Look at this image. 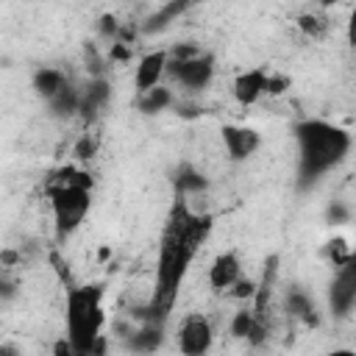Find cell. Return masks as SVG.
I'll list each match as a JSON object with an SVG mask.
<instances>
[{"label":"cell","instance_id":"ac0fdd59","mask_svg":"<svg viewBox=\"0 0 356 356\" xmlns=\"http://www.w3.org/2000/svg\"><path fill=\"white\" fill-rule=\"evenodd\" d=\"M256 292H259V284L250 281V278H239V281L231 286V295H234L236 300H253Z\"/></svg>","mask_w":356,"mask_h":356},{"label":"cell","instance_id":"9a60e30c","mask_svg":"<svg viewBox=\"0 0 356 356\" xmlns=\"http://www.w3.org/2000/svg\"><path fill=\"white\" fill-rule=\"evenodd\" d=\"M286 309H289V314L292 317H300L303 323H317V317H314V303L309 300V295H303V292H289V298H286Z\"/></svg>","mask_w":356,"mask_h":356},{"label":"cell","instance_id":"e0dca14e","mask_svg":"<svg viewBox=\"0 0 356 356\" xmlns=\"http://www.w3.org/2000/svg\"><path fill=\"white\" fill-rule=\"evenodd\" d=\"M298 28L306 33V36H312V39H317V36H323L325 33V19L320 17V14H300L298 17Z\"/></svg>","mask_w":356,"mask_h":356},{"label":"cell","instance_id":"2e32d148","mask_svg":"<svg viewBox=\"0 0 356 356\" xmlns=\"http://www.w3.org/2000/svg\"><path fill=\"white\" fill-rule=\"evenodd\" d=\"M159 339H161L159 328L156 325H147V328H142V331H136L131 337V348H136V350H153L159 345Z\"/></svg>","mask_w":356,"mask_h":356},{"label":"cell","instance_id":"5bb4252c","mask_svg":"<svg viewBox=\"0 0 356 356\" xmlns=\"http://www.w3.org/2000/svg\"><path fill=\"white\" fill-rule=\"evenodd\" d=\"M50 103V111L58 114V117H70L75 111H81V89H75L72 83H67L56 97L47 100Z\"/></svg>","mask_w":356,"mask_h":356},{"label":"cell","instance_id":"52a82bcc","mask_svg":"<svg viewBox=\"0 0 356 356\" xmlns=\"http://www.w3.org/2000/svg\"><path fill=\"white\" fill-rule=\"evenodd\" d=\"M220 136H222V145H225V153L231 161H245L261 145L259 131H253L248 125H222Z\"/></svg>","mask_w":356,"mask_h":356},{"label":"cell","instance_id":"7c38bea8","mask_svg":"<svg viewBox=\"0 0 356 356\" xmlns=\"http://www.w3.org/2000/svg\"><path fill=\"white\" fill-rule=\"evenodd\" d=\"M108 95H111V89H108V83L97 75L83 92H81V111L89 117V114H95L97 108H103L106 106V100H108Z\"/></svg>","mask_w":356,"mask_h":356},{"label":"cell","instance_id":"9c48e42d","mask_svg":"<svg viewBox=\"0 0 356 356\" xmlns=\"http://www.w3.org/2000/svg\"><path fill=\"white\" fill-rule=\"evenodd\" d=\"M242 278V264L239 256L234 250H222L220 256H214L211 267H209V284L211 289H231L236 281Z\"/></svg>","mask_w":356,"mask_h":356},{"label":"cell","instance_id":"3957f363","mask_svg":"<svg viewBox=\"0 0 356 356\" xmlns=\"http://www.w3.org/2000/svg\"><path fill=\"white\" fill-rule=\"evenodd\" d=\"M103 289L97 284L92 286H75L67 292V339L72 342L75 353H92L95 342L103 337Z\"/></svg>","mask_w":356,"mask_h":356},{"label":"cell","instance_id":"7402d4cb","mask_svg":"<svg viewBox=\"0 0 356 356\" xmlns=\"http://www.w3.org/2000/svg\"><path fill=\"white\" fill-rule=\"evenodd\" d=\"M345 39L350 47H356V8L348 14V22H345Z\"/></svg>","mask_w":356,"mask_h":356},{"label":"cell","instance_id":"5b68a950","mask_svg":"<svg viewBox=\"0 0 356 356\" xmlns=\"http://www.w3.org/2000/svg\"><path fill=\"white\" fill-rule=\"evenodd\" d=\"M211 339H214V331H211V323L200 314V312H192L184 317L181 328H178V350L184 356H200L211 348Z\"/></svg>","mask_w":356,"mask_h":356},{"label":"cell","instance_id":"ba28073f","mask_svg":"<svg viewBox=\"0 0 356 356\" xmlns=\"http://www.w3.org/2000/svg\"><path fill=\"white\" fill-rule=\"evenodd\" d=\"M170 67V50H153V53H145L136 64V72H134V89L136 95L153 89L161 83L164 72Z\"/></svg>","mask_w":356,"mask_h":356},{"label":"cell","instance_id":"8fae6325","mask_svg":"<svg viewBox=\"0 0 356 356\" xmlns=\"http://www.w3.org/2000/svg\"><path fill=\"white\" fill-rule=\"evenodd\" d=\"M67 83H70V81H67V75H64L61 70H53V67H42V70L33 75V89H36L44 100L56 97Z\"/></svg>","mask_w":356,"mask_h":356},{"label":"cell","instance_id":"d6986e66","mask_svg":"<svg viewBox=\"0 0 356 356\" xmlns=\"http://www.w3.org/2000/svg\"><path fill=\"white\" fill-rule=\"evenodd\" d=\"M95 153H97V139H92L89 134H86V136H81V139L75 142V150H72V156H75V159L89 161Z\"/></svg>","mask_w":356,"mask_h":356},{"label":"cell","instance_id":"4fadbf2b","mask_svg":"<svg viewBox=\"0 0 356 356\" xmlns=\"http://www.w3.org/2000/svg\"><path fill=\"white\" fill-rule=\"evenodd\" d=\"M172 103V92L167 89V86H153V89H147V92H142L139 97H136V108L142 111V114H156V111H164L167 106Z\"/></svg>","mask_w":356,"mask_h":356},{"label":"cell","instance_id":"44dd1931","mask_svg":"<svg viewBox=\"0 0 356 356\" xmlns=\"http://www.w3.org/2000/svg\"><path fill=\"white\" fill-rule=\"evenodd\" d=\"M286 78H275V75H267V86H264V95H281L286 89Z\"/></svg>","mask_w":356,"mask_h":356},{"label":"cell","instance_id":"cb8c5ba5","mask_svg":"<svg viewBox=\"0 0 356 356\" xmlns=\"http://www.w3.org/2000/svg\"><path fill=\"white\" fill-rule=\"evenodd\" d=\"M128 56H131V50H128L122 42H114V44H111V58H117V61H128Z\"/></svg>","mask_w":356,"mask_h":356},{"label":"cell","instance_id":"277c9868","mask_svg":"<svg viewBox=\"0 0 356 356\" xmlns=\"http://www.w3.org/2000/svg\"><path fill=\"white\" fill-rule=\"evenodd\" d=\"M50 206H53L56 231L61 236L64 234H72L83 222V217L89 214L92 189L89 186H81V184H72V181H58L50 189Z\"/></svg>","mask_w":356,"mask_h":356},{"label":"cell","instance_id":"8992f818","mask_svg":"<svg viewBox=\"0 0 356 356\" xmlns=\"http://www.w3.org/2000/svg\"><path fill=\"white\" fill-rule=\"evenodd\" d=\"M167 72L186 89H203V86H209V81L214 75V58L209 53H197L184 61H170Z\"/></svg>","mask_w":356,"mask_h":356},{"label":"cell","instance_id":"ffe728a7","mask_svg":"<svg viewBox=\"0 0 356 356\" xmlns=\"http://www.w3.org/2000/svg\"><path fill=\"white\" fill-rule=\"evenodd\" d=\"M203 186H206L203 175H197L192 170H184V175L178 178V189H184V192H200Z\"/></svg>","mask_w":356,"mask_h":356},{"label":"cell","instance_id":"7a4b0ae2","mask_svg":"<svg viewBox=\"0 0 356 356\" xmlns=\"http://www.w3.org/2000/svg\"><path fill=\"white\" fill-rule=\"evenodd\" d=\"M195 245L184 239L178 225L172 222L161 239L159 261H156V295H153V314H167L172 309V300L178 295V286L189 270V261L195 259Z\"/></svg>","mask_w":356,"mask_h":356},{"label":"cell","instance_id":"603a6c76","mask_svg":"<svg viewBox=\"0 0 356 356\" xmlns=\"http://www.w3.org/2000/svg\"><path fill=\"white\" fill-rule=\"evenodd\" d=\"M100 33H106V36H114V33H117V19L106 14V17L100 19Z\"/></svg>","mask_w":356,"mask_h":356},{"label":"cell","instance_id":"30bf717a","mask_svg":"<svg viewBox=\"0 0 356 356\" xmlns=\"http://www.w3.org/2000/svg\"><path fill=\"white\" fill-rule=\"evenodd\" d=\"M267 70L264 67H253V70H245L234 78V97L239 106H253L261 95H264V86H267Z\"/></svg>","mask_w":356,"mask_h":356},{"label":"cell","instance_id":"6da1fadb","mask_svg":"<svg viewBox=\"0 0 356 356\" xmlns=\"http://www.w3.org/2000/svg\"><path fill=\"white\" fill-rule=\"evenodd\" d=\"M298 139V178L300 186L314 184L328 170H334L350 150V136L325 122V120H303L295 125Z\"/></svg>","mask_w":356,"mask_h":356},{"label":"cell","instance_id":"d4e9b609","mask_svg":"<svg viewBox=\"0 0 356 356\" xmlns=\"http://www.w3.org/2000/svg\"><path fill=\"white\" fill-rule=\"evenodd\" d=\"M320 6H331V3H337V0H317Z\"/></svg>","mask_w":356,"mask_h":356}]
</instances>
